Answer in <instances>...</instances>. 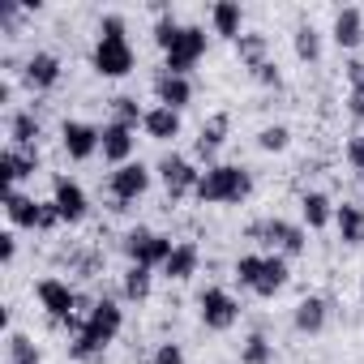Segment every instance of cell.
Instances as JSON below:
<instances>
[{"instance_id":"cell-17","label":"cell","mask_w":364,"mask_h":364,"mask_svg":"<svg viewBox=\"0 0 364 364\" xmlns=\"http://www.w3.org/2000/svg\"><path fill=\"white\" fill-rule=\"evenodd\" d=\"M330 35H334V43H338L343 52L360 48V43H364V14H360V9H338Z\"/></svg>"},{"instance_id":"cell-3","label":"cell","mask_w":364,"mask_h":364,"mask_svg":"<svg viewBox=\"0 0 364 364\" xmlns=\"http://www.w3.org/2000/svg\"><path fill=\"white\" fill-rule=\"evenodd\" d=\"M120 249H124V257L133 262V266H167V257L176 253V245H171V236H159V232H150V228H133V232H124V240H120Z\"/></svg>"},{"instance_id":"cell-38","label":"cell","mask_w":364,"mask_h":364,"mask_svg":"<svg viewBox=\"0 0 364 364\" xmlns=\"http://www.w3.org/2000/svg\"><path fill=\"white\" fill-rule=\"evenodd\" d=\"M154 364H185V347H180V343H159Z\"/></svg>"},{"instance_id":"cell-31","label":"cell","mask_w":364,"mask_h":364,"mask_svg":"<svg viewBox=\"0 0 364 364\" xmlns=\"http://www.w3.org/2000/svg\"><path fill=\"white\" fill-rule=\"evenodd\" d=\"M120 291H124V300H146L150 296V266H129Z\"/></svg>"},{"instance_id":"cell-7","label":"cell","mask_w":364,"mask_h":364,"mask_svg":"<svg viewBox=\"0 0 364 364\" xmlns=\"http://www.w3.org/2000/svg\"><path fill=\"white\" fill-rule=\"evenodd\" d=\"M198 313H202L206 330H232V326L240 321V304H236V296L223 291V287H202Z\"/></svg>"},{"instance_id":"cell-6","label":"cell","mask_w":364,"mask_h":364,"mask_svg":"<svg viewBox=\"0 0 364 364\" xmlns=\"http://www.w3.org/2000/svg\"><path fill=\"white\" fill-rule=\"evenodd\" d=\"M159 180H163L167 198H171V202H180L185 193H198L202 171H198L185 154H163V159H159Z\"/></svg>"},{"instance_id":"cell-25","label":"cell","mask_w":364,"mask_h":364,"mask_svg":"<svg viewBox=\"0 0 364 364\" xmlns=\"http://www.w3.org/2000/svg\"><path fill=\"white\" fill-rule=\"evenodd\" d=\"M240 22H245V14H240V5L236 0H219V5L210 9V26H215V35H223V39H240Z\"/></svg>"},{"instance_id":"cell-11","label":"cell","mask_w":364,"mask_h":364,"mask_svg":"<svg viewBox=\"0 0 364 364\" xmlns=\"http://www.w3.org/2000/svg\"><path fill=\"white\" fill-rule=\"evenodd\" d=\"M60 141H65V154L69 159H90L99 146H103V129H95V124H86V120H65L60 124Z\"/></svg>"},{"instance_id":"cell-33","label":"cell","mask_w":364,"mask_h":364,"mask_svg":"<svg viewBox=\"0 0 364 364\" xmlns=\"http://www.w3.org/2000/svg\"><path fill=\"white\" fill-rule=\"evenodd\" d=\"M112 116H116V124H129V129H137V124L146 120V112L137 107L133 95H116V99H112Z\"/></svg>"},{"instance_id":"cell-18","label":"cell","mask_w":364,"mask_h":364,"mask_svg":"<svg viewBox=\"0 0 364 364\" xmlns=\"http://www.w3.org/2000/svg\"><path fill=\"white\" fill-rule=\"evenodd\" d=\"M5 215L14 228H39V215H43V202L26 198L22 189H5Z\"/></svg>"},{"instance_id":"cell-32","label":"cell","mask_w":364,"mask_h":364,"mask_svg":"<svg viewBox=\"0 0 364 364\" xmlns=\"http://www.w3.org/2000/svg\"><path fill=\"white\" fill-rule=\"evenodd\" d=\"M274 360V343L266 334H249L240 347V364H270Z\"/></svg>"},{"instance_id":"cell-13","label":"cell","mask_w":364,"mask_h":364,"mask_svg":"<svg viewBox=\"0 0 364 364\" xmlns=\"http://www.w3.org/2000/svg\"><path fill=\"white\" fill-rule=\"evenodd\" d=\"M35 171H39V150H18V146L0 150V176H5V189H18V180H31Z\"/></svg>"},{"instance_id":"cell-8","label":"cell","mask_w":364,"mask_h":364,"mask_svg":"<svg viewBox=\"0 0 364 364\" xmlns=\"http://www.w3.org/2000/svg\"><path fill=\"white\" fill-rule=\"evenodd\" d=\"M90 65H95L99 77H124V73H133V48H129V39L99 35L95 52H90Z\"/></svg>"},{"instance_id":"cell-29","label":"cell","mask_w":364,"mask_h":364,"mask_svg":"<svg viewBox=\"0 0 364 364\" xmlns=\"http://www.w3.org/2000/svg\"><path fill=\"white\" fill-rule=\"evenodd\" d=\"M5 364H39L35 338L22 334V330H9V334H5Z\"/></svg>"},{"instance_id":"cell-12","label":"cell","mask_w":364,"mask_h":364,"mask_svg":"<svg viewBox=\"0 0 364 364\" xmlns=\"http://www.w3.org/2000/svg\"><path fill=\"white\" fill-rule=\"evenodd\" d=\"M52 206L60 210V223H82L90 202H86V189L77 185V180L56 176V185H52Z\"/></svg>"},{"instance_id":"cell-1","label":"cell","mask_w":364,"mask_h":364,"mask_svg":"<svg viewBox=\"0 0 364 364\" xmlns=\"http://www.w3.org/2000/svg\"><path fill=\"white\" fill-rule=\"evenodd\" d=\"M120 326H124L120 304H116V300H95V309H90V317H86L82 334L69 343V355H73V360H99V355L116 343Z\"/></svg>"},{"instance_id":"cell-21","label":"cell","mask_w":364,"mask_h":364,"mask_svg":"<svg viewBox=\"0 0 364 364\" xmlns=\"http://www.w3.org/2000/svg\"><path fill=\"white\" fill-rule=\"evenodd\" d=\"M334 228H338L343 245H364V206H355V202L334 206Z\"/></svg>"},{"instance_id":"cell-43","label":"cell","mask_w":364,"mask_h":364,"mask_svg":"<svg viewBox=\"0 0 364 364\" xmlns=\"http://www.w3.org/2000/svg\"><path fill=\"white\" fill-rule=\"evenodd\" d=\"M347 86H364V60H351L347 65Z\"/></svg>"},{"instance_id":"cell-44","label":"cell","mask_w":364,"mask_h":364,"mask_svg":"<svg viewBox=\"0 0 364 364\" xmlns=\"http://www.w3.org/2000/svg\"><path fill=\"white\" fill-rule=\"evenodd\" d=\"M360 300H364V279H360Z\"/></svg>"},{"instance_id":"cell-36","label":"cell","mask_w":364,"mask_h":364,"mask_svg":"<svg viewBox=\"0 0 364 364\" xmlns=\"http://www.w3.org/2000/svg\"><path fill=\"white\" fill-rule=\"evenodd\" d=\"M180 31H185V26H180V22H176L171 14H159V22H154V43H159L163 52H167V48H171V43L180 39Z\"/></svg>"},{"instance_id":"cell-2","label":"cell","mask_w":364,"mask_h":364,"mask_svg":"<svg viewBox=\"0 0 364 364\" xmlns=\"http://www.w3.org/2000/svg\"><path fill=\"white\" fill-rule=\"evenodd\" d=\"M253 193V176L236 163H215L198 180V202L202 206H236Z\"/></svg>"},{"instance_id":"cell-28","label":"cell","mask_w":364,"mask_h":364,"mask_svg":"<svg viewBox=\"0 0 364 364\" xmlns=\"http://www.w3.org/2000/svg\"><path fill=\"white\" fill-rule=\"evenodd\" d=\"M300 215H304V223H309L313 232H321L326 223H334V206H330L326 193H304V198H300Z\"/></svg>"},{"instance_id":"cell-22","label":"cell","mask_w":364,"mask_h":364,"mask_svg":"<svg viewBox=\"0 0 364 364\" xmlns=\"http://www.w3.org/2000/svg\"><path fill=\"white\" fill-rule=\"evenodd\" d=\"M39 116L35 112H14L9 116V146L18 150H39Z\"/></svg>"},{"instance_id":"cell-37","label":"cell","mask_w":364,"mask_h":364,"mask_svg":"<svg viewBox=\"0 0 364 364\" xmlns=\"http://www.w3.org/2000/svg\"><path fill=\"white\" fill-rule=\"evenodd\" d=\"M347 167H351L355 176H364V133H355V137L347 141Z\"/></svg>"},{"instance_id":"cell-40","label":"cell","mask_w":364,"mask_h":364,"mask_svg":"<svg viewBox=\"0 0 364 364\" xmlns=\"http://www.w3.org/2000/svg\"><path fill=\"white\" fill-rule=\"evenodd\" d=\"M253 82H262V86H279V82H283V77H279V65H274V60L257 65V69H253Z\"/></svg>"},{"instance_id":"cell-9","label":"cell","mask_w":364,"mask_h":364,"mask_svg":"<svg viewBox=\"0 0 364 364\" xmlns=\"http://www.w3.org/2000/svg\"><path fill=\"white\" fill-rule=\"evenodd\" d=\"M35 296H39V304L48 309V317H52L56 326H65V321L77 313V291H73L65 279H39Z\"/></svg>"},{"instance_id":"cell-30","label":"cell","mask_w":364,"mask_h":364,"mask_svg":"<svg viewBox=\"0 0 364 364\" xmlns=\"http://www.w3.org/2000/svg\"><path fill=\"white\" fill-rule=\"evenodd\" d=\"M236 52H240L245 69L253 73L257 65H266V35H240V39H236Z\"/></svg>"},{"instance_id":"cell-42","label":"cell","mask_w":364,"mask_h":364,"mask_svg":"<svg viewBox=\"0 0 364 364\" xmlns=\"http://www.w3.org/2000/svg\"><path fill=\"white\" fill-rule=\"evenodd\" d=\"M14 257H18V236H14V232H5V236H0V262L14 266Z\"/></svg>"},{"instance_id":"cell-39","label":"cell","mask_w":364,"mask_h":364,"mask_svg":"<svg viewBox=\"0 0 364 364\" xmlns=\"http://www.w3.org/2000/svg\"><path fill=\"white\" fill-rule=\"evenodd\" d=\"M99 35H107V39H124V18H120V14H103Z\"/></svg>"},{"instance_id":"cell-15","label":"cell","mask_w":364,"mask_h":364,"mask_svg":"<svg viewBox=\"0 0 364 364\" xmlns=\"http://www.w3.org/2000/svg\"><path fill=\"white\" fill-rule=\"evenodd\" d=\"M133 146H137V137H133V129H129V124H116V120H112V124H103V146H99V150H103V159H107V163L124 167V163H129V154H133Z\"/></svg>"},{"instance_id":"cell-23","label":"cell","mask_w":364,"mask_h":364,"mask_svg":"<svg viewBox=\"0 0 364 364\" xmlns=\"http://www.w3.org/2000/svg\"><path fill=\"white\" fill-rule=\"evenodd\" d=\"M141 129H146V137H154V141H171V137H180V112H171V107H150L146 120H141Z\"/></svg>"},{"instance_id":"cell-20","label":"cell","mask_w":364,"mask_h":364,"mask_svg":"<svg viewBox=\"0 0 364 364\" xmlns=\"http://www.w3.org/2000/svg\"><path fill=\"white\" fill-rule=\"evenodd\" d=\"M287 279H291V270H287V257L283 253H266V262H262V279H257V296L262 300H270L274 291H283L287 287Z\"/></svg>"},{"instance_id":"cell-19","label":"cell","mask_w":364,"mask_h":364,"mask_svg":"<svg viewBox=\"0 0 364 364\" xmlns=\"http://www.w3.org/2000/svg\"><path fill=\"white\" fill-rule=\"evenodd\" d=\"M326 317H330V304H326L321 296H304V300L296 304V313H291V326H296L300 334H321V330H326Z\"/></svg>"},{"instance_id":"cell-16","label":"cell","mask_w":364,"mask_h":364,"mask_svg":"<svg viewBox=\"0 0 364 364\" xmlns=\"http://www.w3.org/2000/svg\"><path fill=\"white\" fill-rule=\"evenodd\" d=\"M154 95H159V107L180 112V107H189L193 86H189V77H180V73H159L154 77Z\"/></svg>"},{"instance_id":"cell-41","label":"cell","mask_w":364,"mask_h":364,"mask_svg":"<svg viewBox=\"0 0 364 364\" xmlns=\"http://www.w3.org/2000/svg\"><path fill=\"white\" fill-rule=\"evenodd\" d=\"M347 112H351V120H364V86L347 90Z\"/></svg>"},{"instance_id":"cell-10","label":"cell","mask_w":364,"mask_h":364,"mask_svg":"<svg viewBox=\"0 0 364 364\" xmlns=\"http://www.w3.org/2000/svg\"><path fill=\"white\" fill-rule=\"evenodd\" d=\"M107 189H112L116 210H124V202H137V198L150 189V167H141V163H124V167H116L112 180H107Z\"/></svg>"},{"instance_id":"cell-26","label":"cell","mask_w":364,"mask_h":364,"mask_svg":"<svg viewBox=\"0 0 364 364\" xmlns=\"http://www.w3.org/2000/svg\"><path fill=\"white\" fill-rule=\"evenodd\" d=\"M228 124H232L228 112H215V116L202 124V133H198V154H202V159H215V150H219L223 137H228Z\"/></svg>"},{"instance_id":"cell-5","label":"cell","mask_w":364,"mask_h":364,"mask_svg":"<svg viewBox=\"0 0 364 364\" xmlns=\"http://www.w3.org/2000/svg\"><path fill=\"white\" fill-rule=\"evenodd\" d=\"M202 56H206V31L202 26H185L180 39L163 52V73H180V77H185Z\"/></svg>"},{"instance_id":"cell-27","label":"cell","mask_w":364,"mask_h":364,"mask_svg":"<svg viewBox=\"0 0 364 364\" xmlns=\"http://www.w3.org/2000/svg\"><path fill=\"white\" fill-rule=\"evenodd\" d=\"M291 48H296V56H300L304 65H317V60H321V31H317L313 22H300L296 35H291Z\"/></svg>"},{"instance_id":"cell-34","label":"cell","mask_w":364,"mask_h":364,"mask_svg":"<svg viewBox=\"0 0 364 364\" xmlns=\"http://www.w3.org/2000/svg\"><path fill=\"white\" fill-rule=\"evenodd\" d=\"M287 141H291V129H287V124H266V129L257 133V146H262L266 154H279V150H287Z\"/></svg>"},{"instance_id":"cell-35","label":"cell","mask_w":364,"mask_h":364,"mask_svg":"<svg viewBox=\"0 0 364 364\" xmlns=\"http://www.w3.org/2000/svg\"><path fill=\"white\" fill-rule=\"evenodd\" d=\"M262 253H245L240 262H236V279H240V287H257V279H262Z\"/></svg>"},{"instance_id":"cell-4","label":"cell","mask_w":364,"mask_h":364,"mask_svg":"<svg viewBox=\"0 0 364 364\" xmlns=\"http://www.w3.org/2000/svg\"><path fill=\"white\" fill-rule=\"evenodd\" d=\"M249 240L270 245V249L283 253V257H296V253H304V245H309L304 228H300V223H287V219H262V223H253V228H249Z\"/></svg>"},{"instance_id":"cell-14","label":"cell","mask_w":364,"mask_h":364,"mask_svg":"<svg viewBox=\"0 0 364 364\" xmlns=\"http://www.w3.org/2000/svg\"><path fill=\"white\" fill-rule=\"evenodd\" d=\"M22 82H26L31 90H52V86L60 82V56L35 52V56L26 60V69H22Z\"/></svg>"},{"instance_id":"cell-24","label":"cell","mask_w":364,"mask_h":364,"mask_svg":"<svg viewBox=\"0 0 364 364\" xmlns=\"http://www.w3.org/2000/svg\"><path fill=\"white\" fill-rule=\"evenodd\" d=\"M198 262H202V253H198V245H176V253L167 257V266H163V274L167 279H176V283H185V279H193L198 274Z\"/></svg>"}]
</instances>
